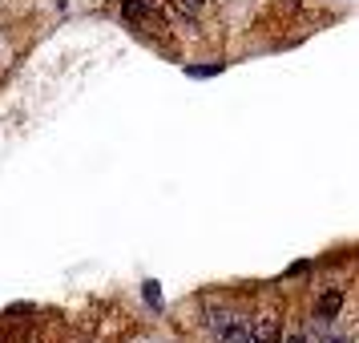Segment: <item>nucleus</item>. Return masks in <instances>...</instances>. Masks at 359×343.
<instances>
[{"instance_id": "39448f33", "label": "nucleus", "mask_w": 359, "mask_h": 343, "mask_svg": "<svg viewBox=\"0 0 359 343\" xmlns=\"http://www.w3.org/2000/svg\"><path fill=\"white\" fill-rule=\"evenodd\" d=\"M146 303L149 307H162V291H158V283H146Z\"/></svg>"}, {"instance_id": "1a4fd4ad", "label": "nucleus", "mask_w": 359, "mask_h": 343, "mask_svg": "<svg viewBox=\"0 0 359 343\" xmlns=\"http://www.w3.org/2000/svg\"><path fill=\"white\" fill-rule=\"evenodd\" d=\"M323 343H347V339H323Z\"/></svg>"}, {"instance_id": "423d86ee", "label": "nucleus", "mask_w": 359, "mask_h": 343, "mask_svg": "<svg viewBox=\"0 0 359 343\" xmlns=\"http://www.w3.org/2000/svg\"><path fill=\"white\" fill-rule=\"evenodd\" d=\"M190 77H210V73H218V65H202V69H186Z\"/></svg>"}, {"instance_id": "20e7f679", "label": "nucleus", "mask_w": 359, "mask_h": 343, "mask_svg": "<svg viewBox=\"0 0 359 343\" xmlns=\"http://www.w3.org/2000/svg\"><path fill=\"white\" fill-rule=\"evenodd\" d=\"M149 8H154V0H126V13H130V17H142Z\"/></svg>"}, {"instance_id": "9d476101", "label": "nucleus", "mask_w": 359, "mask_h": 343, "mask_svg": "<svg viewBox=\"0 0 359 343\" xmlns=\"http://www.w3.org/2000/svg\"><path fill=\"white\" fill-rule=\"evenodd\" d=\"M283 4H294V0H283Z\"/></svg>"}, {"instance_id": "f257e3e1", "label": "nucleus", "mask_w": 359, "mask_h": 343, "mask_svg": "<svg viewBox=\"0 0 359 343\" xmlns=\"http://www.w3.org/2000/svg\"><path fill=\"white\" fill-rule=\"evenodd\" d=\"M218 335H222V343H250L255 339V331H250L246 323H234V319L218 323Z\"/></svg>"}, {"instance_id": "7ed1b4c3", "label": "nucleus", "mask_w": 359, "mask_h": 343, "mask_svg": "<svg viewBox=\"0 0 359 343\" xmlns=\"http://www.w3.org/2000/svg\"><path fill=\"white\" fill-rule=\"evenodd\" d=\"M255 339L259 343H275L278 339V319H262V323L255 327Z\"/></svg>"}, {"instance_id": "6e6552de", "label": "nucleus", "mask_w": 359, "mask_h": 343, "mask_svg": "<svg viewBox=\"0 0 359 343\" xmlns=\"http://www.w3.org/2000/svg\"><path fill=\"white\" fill-rule=\"evenodd\" d=\"M287 343H307V339H303V335H291V339H287Z\"/></svg>"}, {"instance_id": "f03ea898", "label": "nucleus", "mask_w": 359, "mask_h": 343, "mask_svg": "<svg viewBox=\"0 0 359 343\" xmlns=\"http://www.w3.org/2000/svg\"><path fill=\"white\" fill-rule=\"evenodd\" d=\"M339 307H343V295L339 291H327L323 299H319V319H335Z\"/></svg>"}, {"instance_id": "0eeeda50", "label": "nucleus", "mask_w": 359, "mask_h": 343, "mask_svg": "<svg viewBox=\"0 0 359 343\" xmlns=\"http://www.w3.org/2000/svg\"><path fill=\"white\" fill-rule=\"evenodd\" d=\"M182 4H186V8H198V4H202V0H182Z\"/></svg>"}]
</instances>
